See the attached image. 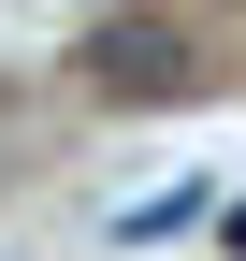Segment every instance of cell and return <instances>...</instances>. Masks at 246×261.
Masks as SVG:
<instances>
[{"mask_svg":"<svg viewBox=\"0 0 246 261\" xmlns=\"http://www.w3.org/2000/svg\"><path fill=\"white\" fill-rule=\"evenodd\" d=\"M189 29L174 15H102L87 29V87H102V102H189Z\"/></svg>","mask_w":246,"mask_h":261,"instance_id":"cell-1","label":"cell"},{"mask_svg":"<svg viewBox=\"0 0 246 261\" xmlns=\"http://www.w3.org/2000/svg\"><path fill=\"white\" fill-rule=\"evenodd\" d=\"M189 218H232V189H218V174H174V189H145V203L116 218V247H160V232H189Z\"/></svg>","mask_w":246,"mask_h":261,"instance_id":"cell-2","label":"cell"},{"mask_svg":"<svg viewBox=\"0 0 246 261\" xmlns=\"http://www.w3.org/2000/svg\"><path fill=\"white\" fill-rule=\"evenodd\" d=\"M218 247H232V261H246V189H232V218H218Z\"/></svg>","mask_w":246,"mask_h":261,"instance_id":"cell-3","label":"cell"}]
</instances>
